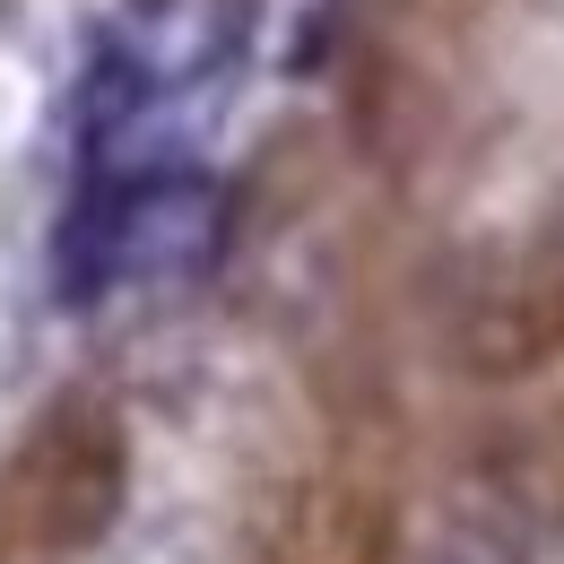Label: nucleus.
I'll list each match as a JSON object with an SVG mask.
<instances>
[{"label":"nucleus","mask_w":564,"mask_h":564,"mask_svg":"<svg viewBox=\"0 0 564 564\" xmlns=\"http://www.w3.org/2000/svg\"><path fill=\"white\" fill-rule=\"evenodd\" d=\"M18 503H26V539L35 547H96L122 503H131V443L105 400H62L35 425L26 460H18Z\"/></svg>","instance_id":"f257e3e1"},{"label":"nucleus","mask_w":564,"mask_h":564,"mask_svg":"<svg viewBox=\"0 0 564 564\" xmlns=\"http://www.w3.org/2000/svg\"><path fill=\"white\" fill-rule=\"evenodd\" d=\"M226 243V192L192 165L113 183V270L122 279H192Z\"/></svg>","instance_id":"f03ea898"},{"label":"nucleus","mask_w":564,"mask_h":564,"mask_svg":"<svg viewBox=\"0 0 564 564\" xmlns=\"http://www.w3.org/2000/svg\"><path fill=\"white\" fill-rule=\"evenodd\" d=\"M382 547H391L382 495L348 487V478L295 487L270 521V564H382Z\"/></svg>","instance_id":"7ed1b4c3"},{"label":"nucleus","mask_w":564,"mask_h":564,"mask_svg":"<svg viewBox=\"0 0 564 564\" xmlns=\"http://www.w3.org/2000/svg\"><path fill=\"white\" fill-rule=\"evenodd\" d=\"M539 530L487 487V478H469V487L443 503V521H434V539H425L417 564H539Z\"/></svg>","instance_id":"20e7f679"}]
</instances>
